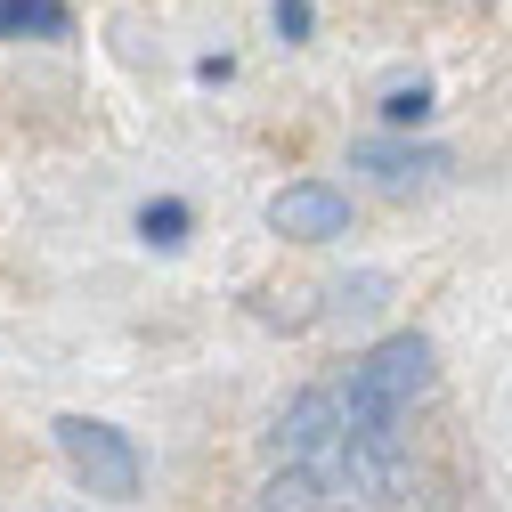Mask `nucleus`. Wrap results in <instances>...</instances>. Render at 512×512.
<instances>
[{
  "mask_svg": "<svg viewBox=\"0 0 512 512\" xmlns=\"http://www.w3.org/2000/svg\"><path fill=\"white\" fill-rule=\"evenodd\" d=\"M431 391V342L423 334H391V342H374L350 374V399L342 407V431H399V415Z\"/></svg>",
  "mask_w": 512,
  "mask_h": 512,
  "instance_id": "nucleus-1",
  "label": "nucleus"
},
{
  "mask_svg": "<svg viewBox=\"0 0 512 512\" xmlns=\"http://www.w3.org/2000/svg\"><path fill=\"white\" fill-rule=\"evenodd\" d=\"M57 447L90 480V496H139V447L98 415H57Z\"/></svg>",
  "mask_w": 512,
  "mask_h": 512,
  "instance_id": "nucleus-2",
  "label": "nucleus"
},
{
  "mask_svg": "<svg viewBox=\"0 0 512 512\" xmlns=\"http://www.w3.org/2000/svg\"><path fill=\"white\" fill-rule=\"evenodd\" d=\"M269 228L293 236V244H334V236H350V196L326 187V179L277 187V196H269Z\"/></svg>",
  "mask_w": 512,
  "mask_h": 512,
  "instance_id": "nucleus-3",
  "label": "nucleus"
},
{
  "mask_svg": "<svg viewBox=\"0 0 512 512\" xmlns=\"http://www.w3.org/2000/svg\"><path fill=\"white\" fill-rule=\"evenodd\" d=\"M334 439H342V407H334V391H301V399L277 415V431H269V447H277L285 464L334 456Z\"/></svg>",
  "mask_w": 512,
  "mask_h": 512,
  "instance_id": "nucleus-4",
  "label": "nucleus"
},
{
  "mask_svg": "<svg viewBox=\"0 0 512 512\" xmlns=\"http://www.w3.org/2000/svg\"><path fill=\"white\" fill-rule=\"evenodd\" d=\"M350 163H358V171H374L382 187H423L431 171H447V155H439V147H399V139H366Z\"/></svg>",
  "mask_w": 512,
  "mask_h": 512,
  "instance_id": "nucleus-5",
  "label": "nucleus"
},
{
  "mask_svg": "<svg viewBox=\"0 0 512 512\" xmlns=\"http://www.w3.org/2000/svg\"><path fill=\"white\" fill-rule=\"evenodd\" d=\"M334 504V472H317V464H285L269 480V504L261 512H326Z\"/></svg>",
  "mask_w": 512,
  "mask_h": 512,
  "instance_id": "nucleus-6",
  "label": "nucleus"
},
{
  "mask_svg": "<svg viewBox=\"0 0 512 512\" xmlns=\"http://www.w3.org/2000/svg\"><path fill=\"white\" fill-rule=\"evenodd\" d=\"M0 33H49V41H66L74 17H66V0H0Z\"/></svg>",
  "mask_w": 512,
  "mask_h": 512,
  "instance_id": "nucleus-7",
  "label": "nucleus"
},
{
  "mask_svg": "<svg viewBox=\"0 0 512 512\" xmlns=\"http://www.w3.org/2000/svg\"><path fill=\"white\" fill-rule=\"evenodd\" d=\"M139 236H147V244H163V252H171V244H187V204H171V196H163V204H147V212H139Z\"/></svg>",
  "mask_w": 512,
  "mask_h": 512,
  "instance_id": "nucleus-8",
  "label": "nucleus"
},
{
  "mask_svg": "<svg viewBox=\"0 0 512 512\" xmlns=\"http://www.w3.org/2000/svg\"><path fill=\"white\" fill-rule=\"evenodd\" d=\"M382 114H391L399 131H407V122H423V114H431V90H423V82H415V90H391V98H382Z\"/></svg>",
  "mask_w": 512,
  "mask_h": 512,
  "instance_id": "nucleus-9",
  "label": "nucleus"
},
{
  "mask_svg": "<svg viewBox=\"0 0 512 512\" xmlns=\"http://www.w3.org/2000/svg\"><path fill=\"white\" fill-rule=\"evenodd\" d=\"M309 25H317L309 0H277V33H285V41H309Z\"/></svg>",
  "mask_w": 512,
  "mask_h": 512,
  "instance_id": "nucleus-10",
  "label": "nucleus"
},
{
  "mask_svg": "<svg viewBox=\"0 0 512 512\" xmlns=\"http://www.w3.org/2000/svg\"><path fill=\"white\" fill-rule=\"evenodd\" d=\"M382 301V277H358V285H342V317H366Z\"/></svg>",
  "mask_w": 512,
  "mask_h": 512,
  "instance_id": "nucleus-11",
  "label": "nucleus"
}]
</instances>
